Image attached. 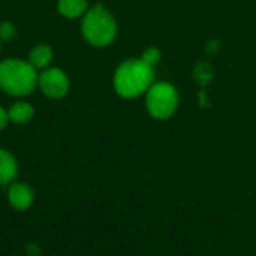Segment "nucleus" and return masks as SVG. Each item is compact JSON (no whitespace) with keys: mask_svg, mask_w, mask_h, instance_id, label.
Segmentation results:
<instances>
[{"mask_svg":"<svg viewBox=\"0 0 256 256\" xmlns=\"http://www.w3.org/2000/svg\"><path fill=\"white\" fill-rule=\"evenodd\" d=\"M38 87L36 69L21 58L0 62V88L15 98L28 96Z\"/></svg>","mask_w":256,"mask_h":256,"instance_id":"obj_2","label":"nucleus"},{"mask_svg":"<svg viewBox=\"0 0 256 256\" xmlns=\"http://www.w3.org/2000/svg\"><path fill=\"white\" fill-rule=\"evenodd\" d=\"M34 114V108L32 106V104L26 102V100H20L15 102L9 110H8V116H9V122L16 123V124H24L27 122L32 120Z\"/></svg>","mask_w":256,"mask_h":256,"instance_id":"obj_10","label":"nucleus"},{"mask_svg":"<svg viewBox=\"0 0 256 256\" xmlns=\"http://www.w3.org/2000/svg\"><path fill=\"white\" fill-rule=\"evenodd\" d=\"M153 68L140 60H128L118 66L114 75L116 92L126 99L136 98L146 93L153 86Z\"/></svg>","mask_w":256,"mask_h":256,"instance_id":"obj_1","label":"nucleus"},{"mask_svg":"<svg viewBox=\"0 0 256 256\" xmlns=\"http://www.w3.org/2000/svg\"><path fill=\"white\" fill-rule=\"evenodd\" d=\"M81 32L90 45L100 48L114 40L117 34V24L106 8L102 4H94L84 14Z\"/></svg>","mask_w":256,"mask_h":256,"instance_id":"obj_3","label":"nucleus"},{"mask_svg":"<svg viewBox=\"0 0 256 256\" xmlns=\"http://www.w3.org/2000/svg\"><path fill=\"white\" fill-rule=\"evenodd\" d=\"M177 105V90L170 82H158L147 90V110L154 118L165 120L171 117L176 112Z\"/></svg>","mask_w":256,"mask_h":256,"instance_id":"obj_4","label":"nucleus"},{"mask_svg":"<svg viewBox=\"0 0 256 256\" xmlns=\"http://www.w3.org/2000/svg\"><path fill=\"white\" fill-rule=\"evenodd\" d=\"M57 9L64 18L74 20L78 16H84V14L88 10V3L87 0H58Z\"/></svg>","mask_w":256,"mask_h":256,"instance_id":"obj_9","label":"nucleus"},{"mask_svg":"<svg viewBox=\"0 0 256 256\" xmlns=\"http://www.w3.org/2000/svg\"><path fill=\"white\" fill-rule=\"evenodd\" d=\"M38 87L50 99H62L68 94L70 82L58 68H46L38 75Z\"/></svg>","mask_w":256,"mask_h":256,"instance_id":"obj_5","label":"nucleus"},{"mask_svg":"<svg viewBox=\"0 0 256 256\" xmlns=\"http://www.w3.org/2000/svg\"><path fill=\"white\" fill-rule=\"evenodd\" d=\"M52 62V50L50 45L40 44L32 48L28 54V63L38 70V69H46L50 63Z\"/></svg>","mask_w":256,"mask_h":256,"instance_id":"obj_8","label":"nucleus"},{"mask_svg":"<svg viewBox=\"0 0 256 256\" xmlns=\"http://www.w3.org/2000/svg\"><path fill=\"white\" fill-rule=\"evenodd\" d=\"M0 42H2V40H0Z\"/></svg>","mask_w":256,"mask_h":256,"instance_id":"obj_14","label":"nucleus"},{"mask_svg":"<svg viewBox=\"0 0 256 256\" xmlns=\"http://www.w3.org/2000/svg\"><path fill=\"white\" fill-rule=\"evenodd\" d=\"M9 123V116H8V111L0 105V130L6 128V124Z\"/></svg>","mask_w":256,"mask_h":256,"instance_id":"obj_13","label":"nucleus"},{"mask_svg":"<svg viewBox=\"0 0 256 256\" xmlns=\"http://www.w3.org/2000/svg\"><path fill=\"white\" fill-rule=\"evenodd\" d=\"M8 200H9V204L15 210L24 212L33 204L34 195H33V190H32V188L28 184H26V183H12L10 188H9V192H8Z\"/></svg>","mask_w":256,"mask_h":256,"instance_id":"obj_6","label":"nucleus"},{"mask_svg":"<svg viewBox=\"0 0 256 256\" xmlns=\"http://www.w3.org/2000/svg\"><path fill=\"white\" fill-rule=\"evenodd\" d=\"M18 172L15 158L4 148H0V186L9 184Z\"/></svg>","mask_w":256,"mask_h":256,"instance_id":"obj_7","label":"nucleus"},{"mask_svg":"<svg viewBox=\"0 0 256 256\" xmlns=\"http://www.w3.org/2000/svg\"><path fill=\"white\" fill-rule=\"evenodd\" d=\"M16 36V28L10 21L0 22V40H12Z\"/></svg>","mask_w":256,"mask_h":256,"instance_id":"obj_11","label":"nucleus"},{"mask_svg":"<svg viewBox=\"0 0 256 256\" xmlns=\"http://www.w3.org/2000/svg\"><path fill=\"white\" fill-rule=\"evenodd\" d=\"M159 57H160L159 50H158V48H154V46H152V48H147V50L144 51V54H142L141 60H142L144 63H147L148 66H152V68H153V66L158 63Z\"/></svg>","mask_w":256,"mask_h":256,"instance_id":"obj_12","label":"nucleus"}]
</instances>
